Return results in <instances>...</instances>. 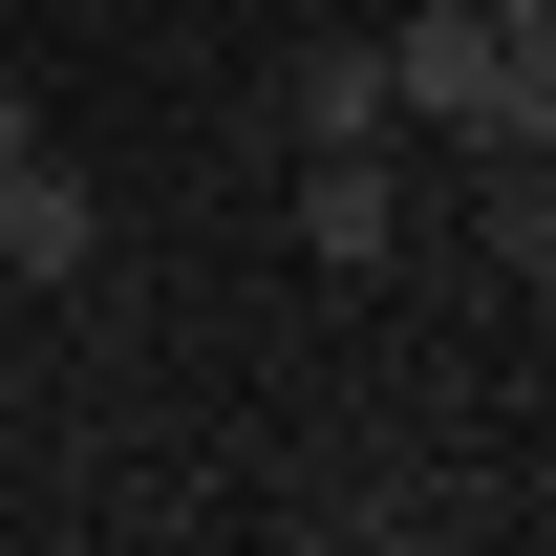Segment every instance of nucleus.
Listing matches in <instances>:
<instances>
[{"instance_id": "nucleus-1", "label": "nucleus", "mask_w": 556, "mask_h": 556, "mask_svg": "<svg viewBox=\"0 0 556 556\" xmlns=\"http://www.w3.org/2000/svg\"><path fill=\"white\" fill-rule=\"evenodd\" d=\"M386 108H428V129H492V0H428V22H386Z\"/></svg>"}, {"instance_id": "nucleus-2", "label": "nucleus", "mask_w": 556, "mask_h": 556, "mask_svg": "<svg viewBox=\"0 0 556 556\" xmlns=\"http://www.w3.org/2000/svg\"><path fill=\"white\" fill-rule=\"evenodd\" d=\"M108 257V193H86L65 150H22V172H0V278H86Z\"/></svg>"}, {"instance_id": "nucleus-3", "label": "nucleus", "mask_w": 556, "mask_h": 556, "mask_svg": "<svg viewBox=\"0 0 556 556\" xmlns=\"http://www.w3.org/2000/svg\"><path fill=\"white\" fill-rule=\"evenodd\" d=\"M386 214H407V172H386V129H364V150H300V257H386Z\"/></svg>"}, {"instance_id": "nucleus-4", "label": "nucleus", "mask_w": 556, "mask_h": 556, "mask_svg": "<svg viewBox=\"0 0 556 556\" xmlns=\"http://www.w3.org/2000/svg\"><path fill=\"white\" fill-rule=\"evenodd\" d=\"M278 129H300V150H364V129H386V22L300 43V65H278Z\"/></svg>"}]
</instances>
